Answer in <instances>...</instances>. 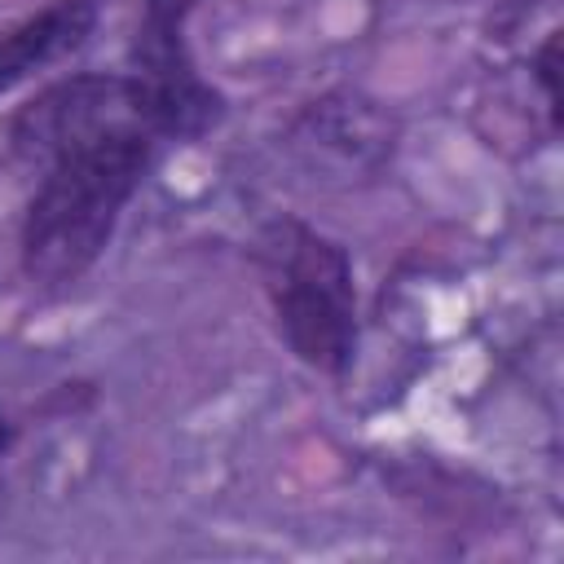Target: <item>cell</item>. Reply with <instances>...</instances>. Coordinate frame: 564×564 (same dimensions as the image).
I'll return each instance as SVG.
<instances>
[{
  "mask_svg": "<svg viewBox=\"0 0 564 564\" xmlns=\"http://www.w3.org/2000/svg\"><path fill=\"white\" fill-rule=\"evenodd\" d=\"M198 0H145L132 44V79L159 137H198L220 119V93L203 84L185 48V18Z\"/></svg>",
  "mask_w": 564,
  "mask_h": 564,
  "instance_id": "4",
  "label": "cell"
},
{
  "mask_svg": "<svg viewBox=\"0 0 564 564\" xmlns=\"http://www.w3.org/2000/svg\"><path fill=\"white\" fill-rule=\"evenodd\" d=\"M9 445H13V423H9L4 414H0V454H4Z\"/></svg>",
  "mask_w": 564,
  "mask_h": 564,
  "instance_id": "8",
  "label": "cell"
},
{
  "mask_svg": "<svg viewBox=\"0 0 564 564\" xmlns=\"http://www.w3.org/2000/svg\"><path fill=\"white\" fill-rule=\"evenodd\" d=\"M150 137L159 141V128L150 119V106L132 75H70L35 93L9 123L13 154L44 172L66 154Z\"/></svg>",
  "mask_w": 564,
  "mask_h": 564,
  "instance_id": "3",
  "label": "cell"
},
{
  "mask_svg": "<svg viewBox=\"0 0 564 564\" xmlns=\"http://www.w3.org/2000/svg\"><path fill=\"white\" fill-rule=\"evenodd\" d=\"M260 260L291 352L326 375H339L357 348V291L348 251L300 220H278L260 238Z\"/></svg>",
  "mask_w": 564,
  "mask_h": 564,
  "instance_id": "2",
  "label": "cell"
},
{
  "mask_svg": "<svg viewBox=\"0 0 564 564\" xmlns=\"http://www.w3.org/2000/svg\"><path fill=\"white\" fill-rule=\"evenodd\" d=\"M291 141L308 167L339 172V176H370L392 159L397 123L370 97L330 93L295 119Z\"/></svg>",
  "mask_w": 564,
  "mask_h": 564,
  "instance_id": "5",
  "label": "cell"
},
{
  "mask_svg": "<svg viewBox=\"0 0 564 564\" xmlns=\"http://www.w3.org/2000/svg\"><path fill=\"white\" fill-rule=\"evenodd\" d=\"M538 79H542V88H546L551 115L560 119V40H555V35H551V40L542 44V53H538Z\"/></svg>",
  "mask_w": 564,
  "mask_h": 564,
  "instance_id": "7",
  "label": "cell"
},
{
  "mask_svg": "<svg viewBox=\"0 0 564 564\" xmlns=\"http://www.w3.org/2000/svg\"><path fill=\"white\" fill-rule=\"evenodd\" d=\"M97 22V0H53L48 9L0 31V93L75 53Z\"/></svg>",
  "mask_w": 564,
  "mask_h": 564,
  "instance_id": "6",
  "label": "cell"
},
{
  "mask_svg": "<svg viewBox=\"0 0 564 564\" xmlns=\"http://www.w3.org/2000/svg\"><path fill=\"white\" fill-rule=\"evenodd\" d=\"M150 154V137H128L66 154L40 172L22 220V269L35 286H70L97 264Z\"/></svg>",
  "mask_w": 564,
  "mask_h": 564,
  "instance_id": "1",
  "label": "cell"
}]
</instances>
